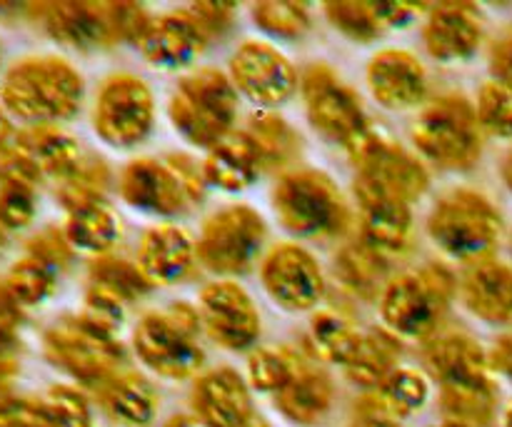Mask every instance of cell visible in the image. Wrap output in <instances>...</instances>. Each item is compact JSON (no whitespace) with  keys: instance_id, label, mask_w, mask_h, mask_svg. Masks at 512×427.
<instances>
[{"instance_id":"6da1fadb","label":"cell","mask_w":512,"mask_h":427,"mask_svg":"<svg viewBox=\"0 0 512 427\" xmlns=\"http://www.w3.org/2000/svg\"><path fill=\"white\" fill-rule=\"evenodd\" d=\"M83 75L58 55H30L18 60L0 83L5 110L30 125L70 120L83 105Z\"/></svg>"},{"instance_id":"7a4b0ae2","label":"cell","mask_w":512,"mask_h":427,"mask_svg":"<svg viewBox=\"0 0 512 427\" xmlns=\"http://www.w3.org/2000/svg\"><path fill=\"white\" fill-rule=\"evenodd\" d=\"M25 13H33L55 43L73 50L110 48L123 40L138 43L153 20L138 3H38L25 5Z\"/></svg>"},{"instance_id":"3957f363","label":"cell","mask_w":512,"mask_h":427,"mask_svg":"<svg viewBox=\"0 0 512 427\" xmlns=\"http://www.w3.org/2000/svg\"><path fill=\"white\" fill-rule=\"evenodd\" d=\"M458 293V280L445 265L430 263L390 278L380 295V315L390 333L428 343L438 335Z\"/></svg>"},{"instance_id":"277c9868","label":"cell","mask_w":512,"mask_h":427,"mask_svg":"<svg viewBox=\"0 0 512 427\" xmlns=\"http://www.w3.org/2000/svg\"><path fill=\"white\" fill-rule=\"evenodd\" d=\"M503 215L488 195L458 188L435 203L428 218L433 243L460 263H483L493 258L503 238Z\"/></svg>"},{"instance_id":"5b68a950","label":"cell","mask_w":512,"mask_h":427,"mask_svg":"<svg viewBox=\"0 0 512 427\" xmlns=\"http://www.w3.org/2000/svg\"><path fill=\"white\" fill-rule=\"evenodd\" d=\"M273 208L280 223L300 238H340L353 223L348 200L335 180L315 168L280 175L273 190Z\"/></svg>"},{"instance_id":"8992f818","label":"cell","mask_w":512,"mask_h":427,"mask_svg":"<svg viewBox=\"0 0 512 427\" xmlns=\"http://www.w3.org/2000/svg\"><path fill=\"white\" fill-rule=\"evenodd\" d=\"M483 128L465 95L448 93L430 100L413 123V143L440 170L475 168L483 155Z\"/></svg>"},{"instance_id":"52a82bcc","label":"cell","mask_w":512,"mask_h":427,"mask_svg":"<svg viewBox=\"0 0 512 427\" xmlns=\"http://www.w3.org/2000/svg\"><path fill=\"white\" fill-rule=\"evenodd\" d=\"M203 320L188 303H173L140 318L133 333V348L143 365L168 380L198 375L205 353L198 343Z\"/></svg>"},{"instance_id":"ba28073f","label":"cell","mask_w":512,"mask_h":427,"mask_svg":"<svg viewBox=\"0 0 512 427\" xmlns=\"http://www.w3.org/2000/svg\"><path fill=\"white\" fill-rule=\"evenodd\" d=\"M238 118V90L215 68H200L183 78L170 98L173 128L195 148H215L233 133Z\"/></svg>"},{"instance_id":"9c48e42d","label":"cell","mask_w":512,"mask_h":427,"mask_svg":"<svg viewBox=\"0 0 512 427\" xmlns=\"http://www.w3.org/2000/svg\"><path fill=\"white\" fill-rule=\"evenodd\" d=\"M43 353L50 365L95 390L118 375L125 363L118 338L90 323L83 313L55 320L43 333Z\"/></svg>"},{"instance_id":"30bf717a","label":"cell","mask_w":512,"mask_h":427,"mask_svg":"<svg viewBox=\"0 0 512 427\" xmlns=\"http://www.w3.org/2000/svg\"><path fill=\"white\" fill-rule=\"evenodd\" d=\"M268 228L258 210L248 205H228L205 220L195 243L198 263L225 278L245 275L263 253Z\"/></svg>"},{"instance_id":"8fae6325","label":"cell","mask_w":512,"mask_h":427,"mask_svg":"<svg viewBox=\"0 0 512 427\" xmlns=\"http://www.w3.org/2000/svg\"><path fill=\"white\" fill-rule=\"evenodd\" d=\"M155 120V100L148 83L133 73H113L100 85L93 108V128L103 143L130 148L148 138Z\"/></svg>"},{"instance_id":"7c38bea8","label":"cell","mask_w":512,"mask_h":427,"mask_svg":"<svg viewBox=\"0 0 512 427\" xmlns=\"http://www.w3.org/2000/svg\"><path fill=\"white\" fill-rule=\"evenodd\" d=\"M300 93H303L310 125L333 143L348 148L370 128L358 93L348 88L330 65H308L300 75Z\"/></svg>"},{"instance_id":"4fadbf2b","label":"cell","mask_w":512,"mask_h":427,"mask_svg":"<svg viewBox=\"0 0 512 427\" xmlns=\"http://www.w3.org/2000/svg\"><path fill=\"white\" fill-rule=\"evenodd\" d=\"M345 150L358 170V178L380 185L405 203L423 198L428 190L430 175L423 160L415 158L413 153H408L403 145L390 140L380 130L368 128Z\"/></svg>"},{"instance_id":"5bb4252c","label":"cell","mask_w":512,"mask_h":427,"mask_svg":"<svg viewBox=\"0 0 512 427\" xmlns=\"http://www.w3.org/2000/svg\"><path fill=\"white\" fill-rule=\"evenodd\" d=\"M230 80L235 90L263 108H275L293 98L298 90V73L293 63L263 40H248L230 60Z\"/></svg>"},{"instance_id":"9a60e30c","label":"cell","mask_w":512,"mask_h":427,"mask_svg":"<svg viewBox=\"0 0 512 427\" xmlns=\"http://www.w3.org/2000/svg\"><path fill=\"white\" fill-rule=\"evenodd\" d=\"M260 278L270 298L285 310H313L325 295V278L320 263L303 245H275L260 265Z\"/></svg>"},{"instance_id":"2e32d148","label":"cell","mask_w":512,"mask_h":427,"mask_svg":"<svg viewBox=\"0 0 512 427\" xmlns=\"http://www.w3.org/2000/svg\"><path fill=\"white\" fill-rule=\"evenodd\" d=\"M200 320L220 348L245 350L258 340L260 313L253 298L233 280H215L200 293Z\"/></svg>"},{"instance_id":"e0dca14e","label":"cell","mask_w":512,"mask_h":427,"mask_svg":"<svg viewBox=\"0 0 512 427\" xmlns=\"http://www.w3.org/2000/svg\"><path fill=\"white\" fill-rule=\"evenodd\" d=\"M355 198L360 208L363 240L385 258L403 255L413 243V213L410 203L388 193L380 185L355 175Z\"/></svg>"},{"instance_id":"ac0fdd59","label":"cell","mask_w":512,"mask_h":427,"mask_svg":"<svg viewBox=\"0 0 512 427\" xmlns=\"http://www.w3.org/2000/svg\"><path fill=\"white\" fill-rule=\"evenodd\" d=\"M120 198L130 208L160 218H175L190 205L188 193L168 160L155 158H135L133 163L125 165L120 173Z\"/></svg>"},{"instance_id":"d6986e66","label":"cell","mask_w":512,"mask_h":427,"mask_svg":"<svg viewBox=\"0 0 512 427\" xmlns=\"http://www.w3.org/2000/svg\"><path fill=\"white\" fill-rule=\"evenodd\" d=\"M368 85L373 98L388 110L415 108L428 98V73L410 50L375 53L368 65Z\"/></svg>"},{"instance_id":"ffe728a7","label":"cell","mask_w":512,"mask_h":427,"mask_svg":"<svg viewBox=\"0 0 512 427\" xmlns=\"http://www.w3.org/2000/svg\"><path fill=\"white\" fill-rule=\"evenodd\" d=\"M423 35L428 53L440 63L468 60L483 45V15L473 3L433 5Z\"/></svg>"},{"instance_id":"44dd1931","label":"cell","mask_w":512,"mask_h":427,"mask_svg":"<svg viewBox=\"0 0 512 427\" xmlns=\"http://www.w3.org/2000/svg\"><path fill=\"white\" fill-rule=\"evenodd\" d=\"M208 40L205 30L188 10H175V13H165L150 20L135 45L150 65L173 70L193 63L205 50Z\"/></svg>"},{"instance_id":"7402d4cb","label":"cell","mask_w":512,"mask_h":427,"mask_svg":"<svg viewBox=\"0 0 512 427\" xmlns=\"http://www.w3.org/2000/svg\"><path fill=\"white\" fill-rule=\"evenodd\" d=\"M193 410L205 427H243L253 418L250 390L233 368L200 375L193 388Z\"/></svg>"},{"instance_id":"603a6c76","label":"cell","mask_w":512,"mask_h":427,"mask_svg":"<svg viewBox=\"0 0 512 427\" xmlns=\"http://www.w3.org/2000/svg\"><path fill=\"white\" fill-rule=\"evenodd\" d=\"M138 268L155 285H175L193 273L198 263L195 243L178 225H155L145 230L138 245Z\"/></svg>"},{"instance_id":"cb8c5ba5","label":"cell","mask_w":512,"mask_h":427,"mask_svg":"<svg viewBox=\"0 0 512 427\" xmlns=\"http://www.w3.org/2000/svg\"><path fill=\"white\" fill-rule=\"evenodd\" d=\"M463 303L475 318L490 325L512 323V268L490 258L465 270L460 280Z\"/></svg>"},{"instance_id":"d4e9b609","label":"cell","mask_w":512,"mask_h":427,"mask_svg":"<svg viewBox=\"0 0 512 427\" xmlns=\"http://www.w3.org/2000/svg\"><path fill=\"white\" fill-rule=\"evenodd\" d=\"M425 368L438 383L495 378L490 353L468 333H438L423 348Z\"/></svg>"},{"instance_id":"484cf974","label":"cell","mask_w":512,"mask_h":427,"mask_svg":"<svg viewBox=\"0 0 512 427\" xmlns=\"http://www.w3.org/2000/svg\"><path fill=\"white\" fill-rule=\"evenodd\" d=\"M263 173V158L248 130H233L228 138L208 150V158L203 163L208 185L225 193H240L250 188Z\"/></svg>"},{"instance_id":"4316f807","label":"cell","mask_w":512,"mask_h":427,"mask_svg":"<svg viewBox=\"0 0 512 427\" xmlns=\"http://www.w3.org/2000/svg\"><path fill=\"white\" fill-rule=\"evenodd\" d=\"M428 5L413 3H325V15L335 30L358 43H370L385 30L403 28Z\"/></svg>"},{"instance_id":"83f0119b","label":"cell","mask_w":512,"mask_h":427,"mask_svg":"<svg viewBox=\"0 0 512 427\" xmlns=\"http://www.w3.org/2000/svg\"><path fill=\"white\" fill-rule=\"evenodd\" d=\"M15 138L28 150L43 178L55 180V183L68 180L83 163L80 145L55 125H28L25 130H15Z\"/></svg>"},{"instance_id":"f1b7e54d","label":"cell","mask_w":512,"mask_h":427,"mask_svg":"<svg viewBox=\"0 0 512 427\" xmlns=\"http://www.w3.org/2000/svg\"><path fill=\"white\" fill-rule=\"evenodd\" d=\"M100 405L115 423L125 427H145L153 423L158 410V393L153 385L138 373H123L98 388Z\"/></svg>"},{"instance_id":"f546056e","label":"cell","mask_w":512,"mask_h":427,"mask_svg":"<svg viewBox=\"0 0 512 427\" xmlns=\"http://www.w3.org/2000/svg\"><path fill=\"white\" fill-rule=\"evenodd\" d=\"M335 278L360 300H375L390 283V258L370 248L365 240L348 243L335 255Z\"/></svg>"},{"instance_id":"4dcf8cb0","label":"cell","mask_w":512,"mask_h":427,"mask_svg":"<svg viewBox=\"0 0 512 427\" xmlns=\"http://www.w3.org/2000/svg\"><path fill=\"white\" fill-rule=\"evenodd\" d=\"M335 400L333 380L320 370L303 365L300 373L275 395V405L298 425H315L330 413Z\"/></svg>"},{"instance_id":"1f68e13d","label":"cell","mask_w":512,"mask_h":427,"mask_svg":"<svg viewBox=\"0 0 512 427\" xmlns=\"http://www.w3.org/2000/svg\"><path fill=\"white\" fill-rule=\"evenodd\" d=\"M430 398V383L423 373L413 368H398L368 395L360 410L370 415H383L398 423L400 418H408L415 410L423 408Z\"/></svg>"},{"instance_id":"d6a6232c","label":"cell","mask_w":512,"mask_h":427,"mask_svg":"<svg viewBox=\"0 0 512 427\" xmlns=\"http://www.w3.org/2000/svg\"><path fill=\"white\" fill-rule=\"evenodd\" d=\"M440 405L450 423L488 427L498 410V385H495V378L443 383L440 385Z\"/></svg>"},{"instance_id":"836d02e7","label":"cell","mask_w":512,"mask_h":427,"mask_svg":"<svg viewBox=\"0 0 512 427\" xmlns=\"http://www.w3.org/2000/svg\"><path fill=\"white\" fill-rule=\"evenodd\" d=\"M400 355H403V343L398 335L390 330H370L363 335L358 353L343 370L350 383L375 390L393 370H398Z\"/></svg>"},{"instance_id":"e575fe53","label":"cell","mask_w":512,"mask_h":427,"mask_svg":"<svg viewBox=\"0 0 512 427\" xmlns=\"http://www.w3.org/2000/svg\"><path fill=\"white\" fill-rule=\"evenodd\" d=\"M63 233L75 250H83V253L98 258L115 248V243L120 240V223L108 200H103V203L85 205V208L68 213Z\"/></svg>"},{"instance_id":"d590c367","label":"cell","mask_w":512,"mask_h":427,"mask_svg":"<svg viewBox=\"0 0 512 427\" xmlns=\"http://www.w3.org/2000/svg\"><path fill=\"white\" fill-rule=\"evenodd\" d=\"M363 335L345 315L335 313V310H320L315 318L310 320V345H313V355L323 363H333L345 368L358 353Z\"/></svg>"},{"instance_id":"8d00e7d4","label":"cell","mask_w":512,"mask_h":427,"mask_svg":"<svg viewBox=\"0 0 512 427\" xmlns=\"http://www.w3.org/2000/svg\"><path fill=\"white\" fill-rule=\"evenodd\" d=\"M248 133L258 145L265 170L285 168L300 155V135L270 110L250 120Z\"/></svg>"},{"instance_id":"74e56055","label":"cell","mask_w":512,"mask_h":427,"mask_svg":"<svg viewBox=\"0 0 512 427\" xmlns=\"http://www.w3.org/2000/svg\"><path fill=\"white\" fill-rule=\"evenodd\" d=\"M88 283H98L103 288L113 290L115 295L125 300L128 305L138 303L140 298L153 290V283L143 275L138 263L118 258V255H98L88 265Z\"/></svg>"},{"instance_id":"f35d334b","label":"cell","mask_w":512,"mask_h":427,"mask_svg":"<svg viewBox=\"0 0 512 427\" xmlns=\"http://www.w3.org/2000/svg\"><path fill=\"white\" fill-rule=\"evenodd\" d=\"M303 360L283 345H268L250 355L248 360V378L250 385L260 393L278 395L295 375L303 368Z\"/></svg>"},{"instance_id":"ab89813d","label":"cell","mask_w":512,"mask_h":427,"mask_svg":"<svg viewBox=\"0 0 512 427\" xmlns=\"http://www.w3.org/2000/svg\"><path fill=\"white\" fill-rule=\"evenodd\" d=\"M110 170L103 160L83 158L80 168L70 175L68 180L58 183V203L63 205L65 213L85 208V205L103 203L108 193Z\"/></svg>"},{"instance_id":"60d3db41","label":"cell","mask_w":512,"mask_h":427,"mask_svg":"<svg viewBox=\"0 0 512 427\" xmlns=\"http://www.w3.org/2000/svg\"><path fill=\"white\" fill-rule=\"evenodd\" d=\"M58 275V270H53L50 265L25 255L18 263L10 265L8 275H5V285L23 308H33V305H40L55 293Z\"/></svg>"},{"instance_id":"b9f144b4","label":"cell","mask_w":512,"mask_h":427,"mask_svg":"<svg viewBox=\"0 0 512 427\" xmlns=\"http://www.w3.org/2000/svg\"><path fill=\"white\" fill-rule=\"evenodd\" d=\"M253 20L263 33L283 40H298L310 30L313 15L308 3H288V0H263L253 5Z\"/></svg>"},{"instance_id":"7bdbcfd3","label":"cell","mask_w":512,"mask_h":427,"mask_svg":"<svg viewBox=\"0 0 512 427\" xmlns=\"http://www.w3.org/2000/svg\"><path fill=\"white\" fill-rule=\"evenodd\" d=\"M475 113L485 135L512 140V85L500 83V80L483 83Z\"/></svg>"},{"instance_id":"ee69618b","label":"cell","mask_w":512,"mask_h":427,"mask_svg":"<svg viewBox=\"0 0 512 427\" xmlns=\"http://www.w3.org/2000/svg\"><path fill=\"white\" fill-rule=\"evenodd\" d=\"M45 410L58 427H93V415L83 393L68 385H53L45 393Z\"/></svg>"},{"instance_id":"f6af8a7d","label":"cell","mask_w":512,"mask_h":427,"mask_svg":"<svg viewBox=\"0 0 512 427\" xmlns=\"http://www.w3.org/2000/svg\"><path fill=\"white\" fill-rule=\"evenodd\" d=\"M125 310H128V303L120 295H115L113 290L103 288L98 283H88V288H85L83 315L90 323H95L98 328L115 335V330L123 325Z\"/></svg>"},{"instance_id":"bcb514c9","label":"cell","mask_w":512,"mask_h":427,"mask_svg":"<svg viewBox=\"0 0 512 427\" xmlns=\"http://www.w3.org/2000/svg\"><path fill=\"white\" fill-rule=\"evenodd\" d=\"M25 255H30V258L40 260V263L50 265L53 270L63 273L73 263L75 248L65 238L63 228H43L25 243Z\"/></svg>"},{"instance_id":"7dc6e473","label":"cell","mask_w":512,"mask_h":427,"mask_svg":"<svg viewBox=\"0 0 512 427\" xmlns=\"http://www.w3.org/2000/svg\"><path fill=\"white\" fill-rule=\"evenodd\" d=\"M35 193H38V190L0 183V225H3L10 235L28 228L30 220L35 218V205H38Z\"/></svg>"},{"instance_id":"c3c4849f","label":"cell","mask_w":512,"mask_h":427,"mask_svg":"<svg viewBox=\"0 0 512 427\" xmlns=\"http://www.w3.org/2000/svg\"><path fill=\"white\" fill-rule=\"evenodd\" d=\"M0 427H58L43 403L25 398H0Z\"/></svg>"},{"instance_id":"681fc988","label":"cell","mask_w":512,"mask_h":427,"mask_svg":"<svg viewBox=\"0 0 512 427\" xmlns=\"http://www.w3.org/2000/svg\"><path fill=\"white\" fill-rule=\"evenodd\" d=\"M185 10L198 20V25L205 30L208 38L223 35L235 20V5L230 3H195L188 5Z\"/></svg>"},{"instance_id":"f907efd6","label":"cell","mask_w":512,"mask_h":427,"mask_svg":"<svg viewBox=\"0 0 512 427\" xmlns=\"http://www.w3.org/2000/svg\"><path fill=\"white\" fill-rule=\"evenodd\" d=\"M168 165L173 168V173L178 175L180 185L188 193L190 203H200L205 198V188H208V180H205L203 168L195 165V160H190V155L173 153L168 155Z\"/></svg>"},{"instance_id":"816d5d0a","label":"cell","mask_w":512,"mask_h":427,"mask_svg":"<svg viewBox=\"0 0 512 427\" xmlns=\"http://www.w3.org/2000/svg\"><path fill=\"white\" fill-rule=\"evenodd\" d=\"M25 320V308L15 300V295L10 293L5 280H0V333L3 335H18L23 328Z\"/></svg>"},{"instance_id":"f5cc1de1","label":"cell","mask_w":512,"mask_h":427,"mask_svg":"<svg viewBox=\"0 0 512 427\" xmlns=\"http://www.w3.org/2000/svg\"><path fill=\"white\" fill-rule=\"evenodd\" d=\"M490 73L493 80L512 85V30L500 35L490 48Z\"/></svg>"},{"instance_id":"db71d44e","label":"cell","mask_w":512,"mask_h":427,"mask_svg":"<svg viewBox=\"0 0 512 427\" xmlns=\"http://www.w3.org/2000/svg\"><path fill=\"white\" fill-rule=\"evenodd\" d=\"M490 363H493L495 373L505 375L512 383V333L495 340V345L490 348Z\"/></svg>"},{"instance_id":"11a10c76","label":"cell","mask_w":512,"mask_h":427,"mask_svg":"<svg viewBox=\"0 0 512 427\" xmlns=\"http://www.w3.org/2000/svg\"><path fill=\"white\" fill-rule=\"evenodd\" d=\"M18 353H20L18 335L0 333V365H15L18 363Z\"/></svg>"},{"instance_id":"9f6ffc18","label":"cell","mask_w":512,"mask_h":427,"mask_svg":"<svg viewBox=\"0 0 512 427\" xmlns=\"http://www.w3.org/2000/svg\"><path fill=\"white\" fill-rule=\"evenodd\" d=\"M350 427H398V423L390 418H383V415H370V413H360V418L355 420Z\"/></svg>"},{"instance_id":"6f0895ef","label":"cell","mask_w":512,"mask_h":427,"mask_svg":"<svg viewBox=\"0 0 512 427\" xmlns=\"http://www.w3.org/2000/svg\"><path fill=\"white\" fill-rule=\"evenodd\" d=\"M163 427H205L195 415H173Z\"/></svg>"},{"instance_id":"680465c9","label":"cell","mask_w":512,"mask_h":427,"mask_svg":"<svg viewBox=\"0 0 512 427\" xmlns=\"http://www.w3.org/2000/svg\"><path fill=\"white\" fill-rule=\"evenodd\" d=\"M13 135H15L13 125H10V120L5 118V113H0V148H3V145L8 143V140L13 138Z\"/></svg>"},{"instance_id":"91938a15","label":"cell","mask_w":512,"mask_h":427,"mask_svg":"<svg viewBox=\"0 0 512 427\" xmlns=\"http://www.w3.org/2000/svg\"><path fill=\"white\" fill-rule=\"evenodd\" d=\"M503 180H505V185H508V188L512 190V148L503 160Z\"/></svg>"},{"instance_id":"94428289","label":"cell","mask_w":512,"mask_h":427,"mask_svg":"<svg viewBox=\"0 0 512 427\" xmlns=\"http://www.w3.org/2000/svg\"><path fill=\"white\" fill-rule=\"evenodd\" d=\"M8 243H10V233L3 228V225H0V253H3V250L8 248Z\"/></svg>"},{"instance_id":"6125c7cd","label":"cell","mask_w":512,"mask_h":427,"mask_svg":"<svg viewBox=\"0 0 512 427\" xmlns=\"http://www.w3.org/2000/svg\"><path fill=\"white\" fill-rule=\"evenodd\" d=\"M243 427H270L268 423H265L263 418H260V415H253V418L248 420V423H245Z\"/></svg>"},{"instance_id":"be15d7a7","label":"cell","mask_w":512,"mask_h":427,"mask_svg":"<svg viewBox=\"0 0 512 427\" xmlns=\"http://www.w3.org/2000/svg\"><path fill=\"white\" fill-rule=\"evenodd\" d=\"M503 427H512V400H510L508 408H505V413H503Z\"/></svg>"},{"instance_id":"e7e4bbea","label":"cell","mask_w":512,"mask_h":427,"mask_svg":"<svg viewBox=\"0 0 512 427\" xmlns=\"http://www.w3.org/2000/svg\"><path fill=\"white\" fill-rule=\"evenodd\" d=\"M440 427H468V425H460V423H450V420H448V423H445V425H440Z\"/></svg>"}]
</instances>
